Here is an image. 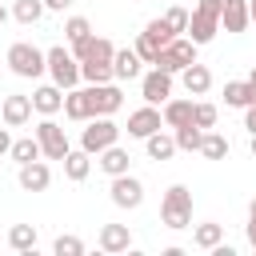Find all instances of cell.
<instances>
[{
    "label": "cell",
    "mask_w": 256,
    "mask_h": 256,
    "mask_svg": "<svg viewBox=\"0 0 256 256\" xmlns=\"http://www.w3.org/2000/svg\"><path fill=\"white\" fill-rule=\"evenodd\" d=\"M220 8H224V0H196V8L188 12V40L200 48V44H208L216 32H220Z\"/></svg>",
    "instance_id": "6da1fadb"
},
{
    "label": "cell",
    "mask_w": 256,
    "mask_h": 256,
    "mask_svg": "<svg viewBox=\"0 0 256 256\" xmlns=\"http://www.w3.org/2000/svg\"><path fill=\"white\" fill-rule=\"evenodd\" d=\"M160 224L180 232V228H192V192L184 184H172L160 200Z\"/></svg>",
    "instance_id": "7a4b0ae2"
},
{
    "label": "cell",
    "mask_w": 256,
    "mask_h": 256,
    "mask_svg": "<svg viewBox=\"0 0 256 256\" xmlns=\"http://www.w3.org/2000/svg\"><path fill=\"white\" fill-rule=\"evenodd\" d=\"M44 64H48V76H52V84L56 88H76L80 84V60L64 48V44H56V48H48L44 52Z\"/></svg>",
    "instance_id": "3957f363"
},
{
    "label": "cell",
    "mask_w": 256,
    "mask_h": 256,
    "mask_svg": "<svg viewBox=\"0 0 256 256\" xmlns=\"http://www.w3.org/2000/svg\"><path fill=\"white\" fill-rule=\"evenodd\" d=\"M196 60V44L188 40V36H172L160 52H156V60H152V68H160V72H172V76H180L188 64Z\"/></svg>",
    "instance_id": "277c9868"
},
{
    "label": "cell",
    "mask_w": 256,
    "mask_h": 256,
    "mask_svg": "<svg viewBox=\"0 0 256 256\" xmlns=\"http://www.w3.org/2000/svg\"><path fill=\"white\" fill-rule=\"evenodd\" d=\"M8 68H12L16 76H24V80H36V76L48 72L44 52H40L36 44H28V40H16V44L8 48Z\"/></svg>",
    "instance_id": "5b68a950"
},
{
    "label": "cell",
    "mask_w": 256,
    "mask_h": 256,
    "mask_svg": "<svg viewBox=\"0 0 256 256\" xmlns=\"http://www.w3.org/2000/svg\"><path fill=\"white\" fill-rule=\"evenodd\" d=\"M120 140V128L112 124V116H92L88 120V128L80 132V148L88 152V156H96V152H104L108 144H116Z\"/></svg>",
    "instance_id": "8992f818"
},
{
    "label": "cell",
    "mask_w": 256,
    "mask_h": 256,
    "mask_svg": "<svg viewBox=\"0 0 256 256\" xmlns=\"http://www.w3.org/2000/svg\"><path fill=\"white\" fill-rule=\"evenodd\" d=\"M32 136L40 140V156H44V160H64V152L72 148V144H68V132H64L52 116H44V120L36 124Z\"/></svg>",
    "instance_id": "52a82bcc"
},
{
    "label": "cell",
    "mask_w": 256,
    "mask_h": 256,
    "mask_svg": "<svg viewBox=\"0 0 256 256\" xmlns=\"http://www.w3.org/2000/svg\"><path fill=\"white\" fill-rule=\"evenodd\" d=\"M108 196H112L116 208H140V204H144V184H140L132 172H120V176H112Z\"/></svg>",
    "instance_id": "ba28073f"
},
{
    "label": "cell",
    "mask_w": 256,
    "mask_h": 256,
    "mask_svg": "<svg viewBox=\"0 0 256 256\" xmlns=\"http://www.w3.org/2000/svg\"><path fill=\"white\" fill-rule=\"evenodd\" d=\"M88 100H92V112L96 116H112L124 108V92L108 80V84H88Z\"/></svg>",
    "instance_id": "9c48e42d"
},
{
    "label": "cell",
    "mask_w": 256,
    "mask_h": 256,
    "mask_svg": "<svg viewBox=\"0 0 256 256\" xmlns=\"http://www.w3.org/2000/svg\"><path fill=\"white\" fill-rule=\"evenodd\" d=\"M140 96H144V104H164L172 96V72H160V68L144 72L140 76Z\"/></svg>",
    "instance_id": "30bf717a"
},
{
    "label": "cell",
    "mask_w": 256,
    "mask_h": 256,
    "mask_svg": "<svg viewBox=\"0 0 256 256\" xmlns=\"http://www.w3.org/2000/svg\"><path fill=\"white\" fill-rule=\"evenodd\" d=\"M16 180L24 192H44L52 184V168L44 160H28V164H16Z\"/></svg>",
    "instance_id": "8fae6325"
},
{
    "label": "cell",
    "mask_w": 256,
    "mask_h": 256,
    "mask_svg": "<svg viewBox=\"0 0 256 256\" xmlns=\"http://www.w3.org/2000/svg\"><path fill=\"white\" fill-rule=\"evenodd\" d=\"M0 120L8 128H24L32 120V96H4L0 100Z\"/></svg>",
    "instance_id": "7c38bea8"
},
{
    "label": "cell",
    "mask_w": 256,
    "mask_h": 256,
    "mask_svg": "<svg viewBox=\"0 0 256 256\" xmlns=\"http://www.w3.org/2000/svg\"><path fill=\"white\" fill-rule=\"evenodd\" d=\"M164 124V116H160V108L156 104H144V108H136L132 116H128V136H136V140H144V136H152L156 128Z\"/></svg>",
    "instance_id": "4fadbf2b"
},
{
    "label": "cell",
    "mask_w": 256,
    "mask_h": 256,
    "mask_svg": "<svg viewBox=\"0 0 256 256\" xmlns=\"http://www.w3.org/2000/svg\"><path fill=\"white\" fill-rule=\"evenodd\" d=\"M96 244H100V252L116 256V252H128L132 248V232H128V224H104L100 236H96Z\"/></svg>",
    "instance_id": "5bb4252c"
},
{
    "label": "cell",
    "mask_w": 256,
    "mask_h": 256,
    "mask_svg": "<svg viewBox=\"0 0 256 256\" xmlns=\"http://www.w3.org/2000/svg\"><path fill=\"white\" fill-rule=\"evenodd\" d=\"M64 116L76 120V124H88L96 112H92V100H88V88H68L64 92Z\"/></svg>",
    "instance_id": "9a60e30c"
},
{
    "label": "cell",
    "mask_w": 256,
    "mask_h": 256,
    "mask_svg": "<svg viewBox=\"0 0 256 256\" xmlns=\"http://www.w3.org/2000/svg\"><path fill=\"white\" fill-rule=\"evenodd\" d=\"M180 84H184V92H188V96H204V92L212 88V72H208V64L192 60V64L180 72Z\"/></svg>",
    "instance_id": "2e32d148"
},
{
    "label": "cell",
    "mask_w": 256,
    "mask_h": 256,
    "mask_svg": "<svg viewBox=\"0 0 256 256\" xmlns=\"http://www.w3.org/2000/svg\"><path fill=\"white\" fill-rule=\"evenodd\" d=\"M64 108V88H56V84H40L36 92H32V112H40V116H56Z\"/></svg>",
    "instance_id": "e0dca14e"
},
{
    "label": "cell",
    "mask_w": 256,
    "mask_h": 256,
    "mask_svg": "<svg viewBox=\"0 0 256 256\" xmlns=\"http://www.w3.org/2000/svg\"><path fill=\"white\" fill-rule=\"evenodd\" d=\"M140 56H136V48H116L112 52V80H136L140 76Z\"/></svg>",
    "instance_id": "ac0fdd59"
},
{
    "label": "cell",
    "mask_w": 256,
    "mask_h": 256,
    "mask_svg": "<svg viewBox=\"0 0 256 256\" xmlns=\"http://www.w3.org/2000/svg\"><path fill=\"white\" fill-rule=\"evenodd\" d=\"M252 20H248V0H224L220 8V28L224 32H244Z\"/></svg>",
    "instance_id": "d6986e66"
},
{
    "label": "cell",
    "mask_w": 256,
    "mask_h": 256,
    "mask_svg": "<svg viewBox=\"0 0 256 256\" xmlns=\"http://www.w3.org/2000/svg\"><path fill=\"white\" fill-rule=\"evenodd\" d=\"M88 172H92V156L84 148H68L64 152V176L72 184H80V180H88Z\"/></svg>",
    "instance_id": "ffe728a7"
},
{
    "label": "cell",
    "mask_w": 256,
    "mask_h": 256,
    "mask_svg": "<svg viewBox=\"0 0 256 256\" xmlns=\"http://www.w3.org/2000/svg\"><path fill=\"white\" fill-rule=\"evenodd\" d=\"M96 164L108 172V176H120V172H128V164H132V156L120 148V144H108L104 152H96Z\"/></svg>",
    "instance_id": "44dd1931"
},
{
    "label": "cell",
    "mask_w": 256,
    "mask_h": 256,
    "mask_svg": "<svg viewBox=\"0 0 256 256\" xmlns=\"http://www.w3.org/2000/svg\"><path fill=\"white\" fill-rule=\"evenodd\" d=\"M144 148H148V160H172L180 148H176V140L168 136V132H152V136H144Z\"/></svg>",
    "instance_id": "7402d4cb"
},
{
    "label": "cell",
    "mask_w": 256,
    "mask_h": 256,
    "mask_svg": "<svg viewBox=\"0 0 256 256\" xmlns=\"http://www.w3.org/2000/svg\"><path fill=\"white\" fill-rule=\"evenodd\" d=\"M36 244H40V236H36L32 224H12L8 228V248L12 252H24L28 256V252H36Z\"/></svg>",
    "instance_id": "603a6c76"
},
{
    "label": "cell",
    "mask_w": 256,
    "mask_h": 256,
    "mask_svg": "<svg viewBox=\"0 0 256 256\" xmlns=\"http://www.w3.org/2000/svg\"><path fill=\"white\" fill-rule=\"evenodd\" d=\"M160 116H164V124L168 128H180V124H192V100H164V108H160Z\"/></svg>",
    "instance_id": "cb8c5ba5"
},
{
    "label": "cell",
    "mask_w": 256,
    "mask_h": 256,
    "mask_svg": "<svg viewBox=\"0 0 256 256\" xmlns=\"http://www.w3.org/2000/svg\"><path fill=\"white\" fill-rule=\"evenodd\" d=\"M220 240H224V224H216V220H204V224L192 228V244L204 248V252H212Z\"/></svg>",
    "instance_id": "d4e9b609"
},
{
    "label": "cell",
    "mask_w": 256,
    "mask_h": 256,
    "mask_svg": "<svg viewBox=\"0 0 256 256\" xmlns=\"http://www.w3.org/2000/svg\"><path fill=\"white\" fill-rule=\"evenodd\" d=\"M252 100H256V88L248 80H228L224 84V104L228 108H248Z\"/></svg>",
    "instance_id": "484cf974"
},
{
    "label": "cell",
    "mask_w": 256,
    "mask_h": 256,
    "mask_svg": "<svg viewBox=\"0 0 256 256\" xmlns=\"http://www.w3.org/2000/svg\"><path fill=\"white\" fill-rule=\"evenodd\" d=\"M204 160H224L228 156V140L220 136V132H212V128H204V136H200V148H196Z\"/></svg>",
    "instance_id": "4316f807"
},
{
    "label": "cell",
    "mask_w": 256,
    "mask_h": 256,
    "mask_svg": "<svg viewBox=\"0 0 256 256\" xmlns=\"http://www.w3.org/2000/svg\"><path fill=\"white\" fill-rule=\"evenodd\" d=\"M8 156H12L16 164H28V160H40V140H36V136H20V140H12V148H8Z\"/></svg>",
    "instance_id": "83f0119b"
},
{
    "label": "cell",
    "mask_w": 256,
    "mask_h": 256,
    "mask_svg": "<svg viewBox=\"0 0 256 256\" xmlns=\"http://www.w3.org/2000/svg\"><path fill=\"white\" fill-rule=\"evenodd\" d=\"M200 136H204V128H196V124L172 128V140H176V148H184V152H196V148H200Z\"/></svg>",
    "instance_id": "f1b7e54d"
},
{
    "label": "cell",
    "mask_w": 256,
    "mask_h": 256,
    "mask_svg": "<svg viewBox=\"0 0 256 256\" xmlns=\"http://www.w3.org/2000/svg\"><path fill=\"white\" fill-rule=\"evenodd\" d=\"M12 16H16L20 24H36V20L44 16V0H16V4H12Z\"/></svg>",
    "instance_id": "f546056e"
},
{
    "label": "cell",
    "mask_w": 256,
    "mask_h": 256,
    "mask_svg": "<svg viewBox=\"0 0 256 256\" xmlns=\"http://www.w3.org/2000/svg\"><path fill=\"white\" fill-rule=\"evenodd\" d=\"M144 36H148V40H152L156 48H164V44H168V40H172L176 32H172V28L164 24V16H156V20H148V24H144Z\"/></svg>",
    "instance_id": "4dcf8cb0"
},
{
    "label": "cell",
    "mask_w": 256,
    "mask_h": 256,
    "mask_svg": "<svg viewBox=\"0 0 256 256\" xmlns=\"http://www.w3.org/2000/svg\"><path fill=\"white\" fill-rule=\"evenodd\" d=\"M216 116H220L216 104H208V100H196L192 104V124L196 128H216Z\"/></svg>",
    "instance_id": "1f68e13d"
},
{
    "label": "cell",
    "mask_w": 256,
    "mask_h": 256,
    "mask_svg": "<svg viewBox=\"0 0 256 256\" xmlns=\"http://www.w3.org/2000/svg\"><path fill=\"white\" fill-rule=\"evenodd\" d=\"M84 36H92V24H88L84 16H72V20L64 24V40H68V44H80Z\"/></svg>",
    "instance_id": "d6a6232c"
},
{
    "label": "cell",
    "mask_w": 256,
    "mask_h": 256,
    "mask_svg": "<svg viewBox=\"0 0 256 256\" xmlns=\"http://www.w3.org/2000/svg\"><path fill=\"white\" fill-rule=\"evenodd\" d=\"M52 252H56V256H80V252H84V240H80V236H56Z\"/></svg>",
    "instance_id": "836d02e7"
},
{
    "label": "cell",
    "mask_w": 256,
    "mask_h": 256,
    "mask_svg": "<svg viewBox=\"0 0 256 256\" xmlns=\"http://www.w3.org/2000/svg\"><path fill=\"white\" fill-rule=\"evenodd\" d=\"M164 24H168V28H172V32L180 36V32L188 28V8H180V4H172V8L164 12Z\"/></svg>",
    "instance_id": "e575fe53"
},
{
    "label": "cell",
    "mask_w": 256,
    "mask_h": 256,
    "mask_svg": "<svg viewBox=\"0 0 256 256\" xmlns=\"http://www.w3.org/2000/svg\"><path fill=\"white\" fill-rule=\"evenodd\" d=\"M132 48H136V56H140L144 64H152V60H156V52H160V48H156V44H152V40H148L144 32L136 36V44H132Z\"/></svg>",
    "instance_id": "d590c367"
},
{
    "label": "cell",
    "mask_w": 256,
    "mask_h": 256,
    "mask_svg": "<svg viewBox=\"0 0 256 256\" xmlns=\"http://www.w3.org/2000/svg\"><path fill=\"white\" fill-rule=\"evenodd\" d=\"M244 128H248V136L256 132V100H252V104L244 108Z\"/></svg>",
    "instance_id": "8d00e7d4"
},
{
    "label": "cell",
    "mask_w": 256,
    "mask_h": 256,
    "mask_svg": "<svg viewBox=\"0 0 256 256\" xmlns=\"http://www.w3.org/2000/svg\"><path fill=\"white\" fill-rule=\"evenodd\" d=\"M8 148H12V136H8V124L0 128V156H8Z\"/></svg>",
    "instance_id": "74e56055"
},
{
    "label": "cell",
    "mask_w": 256,
    "mask_h": 256,
    "mask_svg": "<svg viewBox=\"0 0 256 256\" xmlns=\"http://www.w3.org/2000/svg\"><path fill=\"white\" fill-rule=\"evenodd\" d=\"M72 0H44V12H64Z\"/></svg>",
    "instance_id": "f35d334b"
},
{
    "label": "cell",
    "mask_w": 256,
    "mask_h": 256,
    "mask_svg": "<svg viewBox=\"0 0 256 256\" xmlns=\"http://www.w3.org/2000/svg\"><path fill=\"white\" fill-rule=\"evenodd\" d=\"M244 232H248V244L256 248V216H248V228H244Z\"/></svg>",
    "instance_id": "ab89813d"
},
{
    "label": "cell",
    "mask_w": 256,
    "mask_h": 256,
    "mask_svg": "<svg viewBox=\"0 0 256 256\" xmlns=\"http://www.w3.org/2000/svg\"><path fill=\"white\" fill-rule=\"evenodd\" d=\"M248 20L256 24V0H248Z\"/></svg>",
    "instance_id": "60d3db41"
},
{
    "label": "cell",
    "mask_w": 256,
    "mask_h": 256,
    "mask_svg": "<svg viewBox=\"0 0 256 256\" xmlns=\"http://www.w3.org/2000/svg\"><path fill=\"white\" fill-rule=\"evenodd\" d=\"M8 16H12V12H8V8H4V4H0V24H4V20H8Z\"/></svg>",
    "instance_id": "b9f144b4"
},
{
    "label": "cell",
    "mask_w": 256,
    "mask_h": 256,
    "mask_svg": "<svg viewBox=\"0 0 256 256\" xmlns=\"http://www.w3.org/2000/svg\"><path fill=\"white\" fill-rule=\"evenodd\" d=\"M248 216H256V196H252V204H248Z\"/></svg>",
    "instance_id": "7bdbcfd3"
},
{
    "label": "cell",
    "mask_w": 256,
    "mask_h": 256,
    "mask_svg": "<svg viewBox=\"0 0 256 256\" xmlns=\"http://www.w3.org/2000/svg\"><path fill=\"white\" fill-rule=\"evenodd\" d=\"M248 84H252V88H256V68H252V72H248Z\"/></svg>",
    "instance_id": "ee69618b"
},
{
    "label": "cell",
    "mask_w": 256,
    "mask_h": 256,
    "mask_svg": "<svg viewBox=\"0 0 256 256\" xmlns=\"http://www.w3.org/2000/svg\"><path fill=\"white\" fill-rule=\"evenodd\" d=\"M248 148H252V156H256V132H252V140H248Z\"/></svg>",
    "instance_id": "f6af8a7d"
},
{
    "label": "cell",
    "mask_w": 256,
    "mask_h": 256,
    "mask_svg": "<svg viewBox=\"0 0 256 256\" xmlns=\"http://www.w3.org/2000/svg\"><path fill=\"white\" fill-rule=\"evenodd\" d=\"M0 100H4V96H0Z\"/></svg>",
    "instance_id": "bcb514c9"
}]
</instances>
